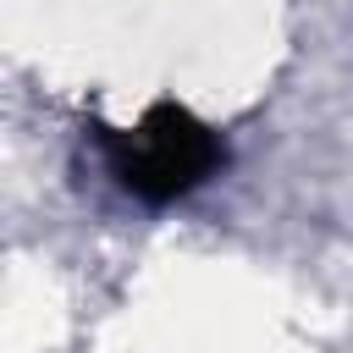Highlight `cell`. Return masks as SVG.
<instances>
[{"mask_svg":"<svg viewBox=\"0 0 353 353\" xmlns=\"http://www.w3.org/2000/svg\"><path fill=\"white\" fill-rule=\"evenodd\" d=\"M99 143H105L116 182L127 193H138L143 204H171V199L193 193L226 160L221 138L182 105H154L132 132L99 127Z\"/></svg>","mask_w":353,"mask_h":353,"instance_id":"1","label":"cell"}]
</instances>
